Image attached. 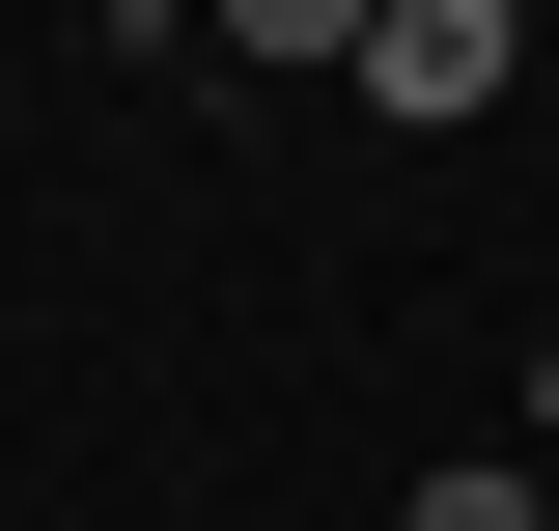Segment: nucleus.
<instances>
[{
    "label": "nucleus",
    "mask_w": 559,
    "mask_h": 531,
    "mask_svg": "<svg viewBox=\"0 0 559 531\" xmlns=\"http://www.w3.org/2000/svg\"><path fill=\"white\" fill-rule=\"evenodd\" d=\"M197 28H224L252 84H364V28H392V0H197Z\"/></svg>",
    "instance_id": "2"
},
{
    "label": "nucleus",
    "mask_w": 559,
    "mask_h": 531,
    "mask_svg": "<svg viewBox=\"0 0 559 531\" xmlns=\"http://www.w3.org/2000/svg\"><path fill=\"white\" fill-rule=\"evenodd\" d=\"M532 475H559V335H532Z\"/></svg>",
    "instance_id": "4"
},
{
    "label": "nucleus",
    "mask_w": 559,
    "mask_h": 531,
    "mask_svg": "<svg viewBox=\"0 0 559 531\" xmlns=\"http://www.w3.org/2000/svg\"><path fill=\"white\" fill-rule=\"evenodd\" d=\"M392 531H559V504H532V448H448V475H419Z\"/></svg>",
    "instance_id": "3"
},
{
    "label": "nucleus",
    "mask_w": 559,
    "mask_h": 531,
    "mask_svg": "<svg viewBox=\"0 0 559 531\" xmlns=\"http://www.w3.org/2000/svg\"><path fill=\"white\" fill-rule=\"evenodd\" d=\"M503 57H532V0H392V28H364V113H392V140H476Z\"/></svg>",
    "instance_id": "1"
}]
</instances>
